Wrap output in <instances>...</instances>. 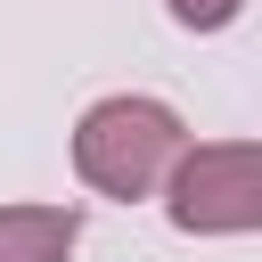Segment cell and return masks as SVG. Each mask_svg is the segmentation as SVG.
I'll list each match as a JSON object with an SVG mask.
<instances>
[{
  "instance_id": "6da1fadb",
  "label": "cell",
  "mask_w": 262,
  "mask_h": 262,
  "mask_svg": "<svg viewBox=\"0 0 262 262\" xmlns=\"http://www.w3.org/2000/svg\"><path fill=\"white\" fill-rule=\"evenodd\" d=\"M180 147H188L180 115H172L164 98H139V90H115V98H98V106L74 123V172H82V188H98V196H115V205L156 196V188L172 180Z\"/></svg>"
},
{
  "instance_id": "7a4b0ae2",
  "label": "cell",
  "mask_w": 262,
  "mask_h": 262,
  "mask_svg": "<svg viewBox=\"0 0 262 262\" xmlns=\"http://www.w3.org/2000/svg\"><path fill=\"white\" fill-rule=\"evenodd\" d=\"M164 213L188 237H246L262 229V147L254 139H196L164 180Z\"/></svg>"
},
{
  "instance_id": "3957f363",
  "label": "cell",
  "mask_w": 262,
  "mask_h": 262,
  "mask_svg": "<svg viewBox=\"0 0 262 262\" xmlns=\"http://www.w3.org/2000/svg\"><path fill=\"white\" fill-rule=\"evenodd\" d=\"M82 246L74 205H0V262H66Z\"/></svg>"
},
{
  "instance_id": "277c9868",
  "label": "cell",
  "mask_w": 262,
  "mask_h": 262,
  "mask_svg": "<svg viewBox=\"0 0 262 262\" xmlns=\"http://www.w3.org/2000/svg\"><path fill=\"white\" fill-rule=\"evenodd\" d=\"M164 8H172L188 33H221V25H237V8H246V0H164Z\"/></svg>"
}]
</instances>
